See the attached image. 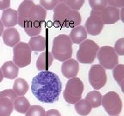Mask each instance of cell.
Listing matches in <instances>:
<instances>
[{
  "label": "cell",
  "mask_w": 124,
  "mask_h": 116,
  "mask_svg": "<svg viewBox=\"0 0 124 116\" xmlns=\"http://www.w3.org/2000/svg\"><path fill=\"white\" fill-rule=\"evenodd\" d=\"M119 85H120V87H121V89H122V93H124V79L122 80V81L120 83H119Z\"/></svg>",
  "instance_id": "cell-36"
},
{
  "label": "cell",
  "mask_w": 124,
  "mask_h": 116,
  "mask_svg": "<svg viewBox=\"0 0 124 116\" xmlns=\"http://www.w3.org/2000/svg\"><path fill=\"white\" fill-rule=\"evenodd\" d=\"M31 90L38 101L44 103H54L59 100L62 83L58 75L49 71L40 72L31 83Z\"/></svg>",
  "instance_id": "cell-1"
},
{
  "label": "cell",
  "mask_w": 124,
  "mask_h": 116,
  "mask_svg": "<svg viewBox=\"0 0 124 116\" xmlns=\"http://www.w3.org/2000/svg\"><path fill=\"white\" fill-rule=\"evenodd\" d=\"M40 5L44 8L46 10H54V9L58 5L59 0H39Z\"/></svg>",
  "instance_id": "cell-29"
},
{
  "label": "cell",
  "mask_w": 124,
  "mask_h": 116,
  "mask_svg": "<svg viewBox=\"0 0 124 116\" xmlns=\"http://www.w3.org/2000/svg\"><path fill=\"white\" fill-rule=\"evenodd\" d=\"M32 1H33V0H32Z\"/></svg>",
  "instance_id": "cell-39"
},
{
  "label": "cell",
  "mask_w": 124,
  "mask_h": 116,
  "mask_svg": "<svg viewBox=\"0 0 124 116\" xmlns=\"http://www.w3.org/2000/svg\"><path fill=\"white\" fill-rule=\"evenodd\" d=\"M120 18L122 20V22L124 23V7L122 8L120 10Z\"/></svg>",
  "instance_id": "cell-34"
},
{
  "label": "cell",
  "mask_w": 124,
  "mask_h": 116,
  "mask_svg": "<svg viewBox=\"0 0 124 116\" xmlns=\"http://www.w3.org/2000/svg\"><path fill=\"white\" fill-rule=\"evenodd\" d=\"M108 5L115 8H123L124 7V0H107Z\"/></svg>",
  "instance_id": "cell-31"
},
{
  "label": "cell",
  "mask_w": 124,
  "mask_h": 116,
  "mask_svg": "<svg viewBox=\"0 0 124 116\" xmlns=\"http://www.w3.org/2000/svg\"><path fill=\"white\" fill-rule=\"evenodd\" d=\"M116 116H117V115H116Z\"/></svg>",
  "instance_id": "cell-38"
},
{
  "label": "cell",
  "mask_w": 124,
  "mask_h": 116,
  "mask_svg": "<svg viewBox=\"0 0 124 116\" xmlns=\"http://www.w3.org/2000/svg\"><path fill=\"white\" fill-rule=\"evenodd\" d=\"M84 92V83L78 77L70 78L66 84L63 96L69 104H75L81 99Z\"/></svg>",
  "instance_id": "cell-5"
},
{
  "label": "cell",
  "mask_w": 124,
  "mask_h": 116,
  "mask_svg": "<svg viewBox=\"0 0 124 116\" xmlns=\"http://www.w3.org/2000/svg\"><path fill=\"white\" fill-rule=\"evenodd\" d=\"M101 105L109 116L118 115L122 112V102L120 95L115 91H109L102 96Z\"/></svg>",
  "instance_id": "cell-7"
},
{
  "label": "cell",
  "mask_w": 124,
  "mask_h": 116,
  "mask_svg": "<svg viewBox=\"0 0 124 116\" xmlns=\"http://www.w3.org/2000/svg\"><path fill=\"white\" fill-rule=\"evenodd\" d=\"M85 100L91 105L92 108H98L101 106V102H102V95L97 90L90 91L89 93H87Z\"/></svg>",
  "instance_id": "cell-24"
},
{
  "label": "cell",
  "mask_w": 124,
  "mask_h": 116,
  "mask_svg": "<svg viewBox=\"0 0 124 116\" xmlns=\"http://www.w3.org/2000/svg\"><path fill=\"white\" fill-rule=\"evenodd\" d=\"M85 0H59L60 3H64L66 6L73 10H78L82 8Z\"/></svg>",
  "instance_id": "cell-25"
},
{
  "label": "cell",
  "mask_w": 124,
  "mask_h": 116,
  "mask_svg": "<svg viewBox=\"0 0 124 116\" xmlns=\"http://www.w3.org/2000/svg\"><path fill=\"white\" fill-rule=\"evenodd\" d=\"M103 22L102 21L99 15V11L97 10H91V15L86 20L85 28L86 32L92 36H97L101 34L103 29Z\"/></svg>",
  "instance_id": "cell-12"
},
{
  "label": "cell",
  "mask_w": 124,
  "mask_h": 116,
  "mask_svg": "<svg viewBox=\"0 0 124 116\" xmlns=\"http://www.w3.org/2000/svg\"><path fill=\"white\" fill-rule=\"evenodd\" d=\"M89 4L92 10L100 11L103 10L105 7H107L108 2L107 0H89Z\"/></svg>",
  "instance_id": "cell-28"
},
{
  "label": "cell",
  "mask_w": 124,
  "mask_h": 116,
  "mask_svg": "<svg viewBox=\"0 0 124 116\" xmlns=\"http://www.w3.org/2000/svg\"><path fill=\"white\" fill-rule=\"evenodd\" d=\"M53 57L59 61H66L71 58L72 55V42L69 35H60L53 41L52 46Z\"/></svg>",
  "instance_id": "cell-4"
},
{
  "label": "cell",
  "mask_w": 124,
  "mask_h": 116,
  "mask_svg": "<svg viewBox=\"0 0 124 116\" xmlns=\"http://www.w3.org/2000/svg\"><path fill=\"white\" fill-rule=\"evenodd\" d=\"M17 24L22 28H42L46 16V10L32 0H23L17 9Z\"/></svg>",
  "instance_id": "cell-2"
},
{
  "label": "cell",
  "mask_w": 124,
  "mask_h": 116,
  "mask_svg": "<svg viewBox=\"0 0 124 116\" xmlns=\"http://www.w3.org/2000/svg\"><path fill=\"white\" fill-rule=\"evenodd\" d=\"M16 97L13 89L0 91V116H10L13 112L14 99Z\"/></svg>",
  "instance_id": "cell-11"
},
{
  "label": "cell",
  "mask_w": 124,
  "mask_h": 116,
  "mask_svg": "<svg viewBox=\"0 0 124 116\" xmlns=\"http://www.w3.org/2000/svg\"><path fill=\"white\" fill-rule=\"evenodd\" d=\"M100 17L103 24H114L120 20V10L117 8L107 6L99 11Z\"/></svg>",
  "instance_id": "cell-13"
},
{
  "label": "cell",
  "mask_w": 124,
  "mask_h": 116,
  "mask_svg": "<svg viewBox=\"0 0 124 116\" xmlns=\"http://www.w3.org/2000/svg\"><path fill=\"white\" fill-rule=\"evenodd\" d=\"M89 82L95 90L102 89L107 83L106 71L100 65H93L89 71Z\"/></svg>",
  "instance_id": "cell-10"
},
{
  "label": "cell",
  "mask_w": 124,
  "mask_h": 116,
  "mask_svg": "<svg viewBox=\"0 0 124 116\" xmlns=\"http://www.w3.org/2000/svg\"><path fill=\"white\" fill-rule=\"evenodd\" d=\"M3 41L8 46L14 47L20 42V35L15 27L6 29L3 33Z\"/></svg>",
  "instance_id": "cell-15"
},
{
  "label": "cell",
  "mask_w": 124,
  "mask_h": 116,
  "mask_svg": "<svg viewBox=\"0 0 124 116\" xmlns=\"http://www.w3.org/2000/svg\"><path fill=\"white\" fill-rule=\"evenodd\" d=\"M17 10H15L10 8L3 10L2 15H1V22L4 27H6L7 29L15 27L17 24Z\"/></svg>",
  "instance_id": "cell-16"
},
{
  "label": "cell",
  "mask_w": 124,
  "mask_h": 116,
  "mask_svg": "<svg viewBox=\"0 0 124 116\" xmlns=\"http://www.w3.org/2000/svg\"><path fill=\"white\" fill-rule=\"evenodd\" d=\"M113 77L117 83H120L124 79V65H117L113 68Z\"/></svg>",
  "instance_id": "cell-26"
},
{
  "label": "cell",
  "mask_w": 124,
  "mask_h": 116,
  "mask_svg": "<svg viewBox=\"0 0 124 116\" xmlns=\"http://www.w3.org/2000/svg\"><path fill=\"white\" fill-rule=\"evenodd\" d=\"M4 26L2 23V22H1V20H0V36L3 35V33H4Z\"/></svg>",
  "instance_id": "cell-35"
},
{
  "label": "cell",
  "mask_w": 124,
  "mask_h": 116,
  "mask_svg": "<svg viewBox=\"0 0 124 116\" xmlns=\"http://www.w3.org/2000/svg\"><path fill=\"white\" fill-rule=\"evenodd\" d=\"M53 22L54 26L60 29L75 28L81 23V15L78 11L70 9L64 3H59L54 9Z\"/></svg>",
  "instance_id": "cell-3"
},
{
  "label": "cell",
  "mask_w": 124,
  "mask_h": 116,
  "mask_svg": "<svg viewBox=\"0 0 124 116\" xmlns=\"http://www.w3.org/2000/svg\"><path fill=\"white\" fill-rule=\"evenodd\" d=\"M31 51L29 44L19 42L13 47V62L19 68H23L30 65Z\"/></svg>",
  "instance_id": "cell-8"
},
{
  "label": "cell",
  "mask_w": 124,
  "mask_h": 116,
  "mask_svg": "<svg viewBox=\"0 0 124 116\" xmlns=\"http://www.w3.org/2000/svg\"><path fill=\"white\" fill-rule=\"evenodd\" d=\"M28 44L31 51H35V52H44L46 48V38L41 35L31 37Z\"/></svg>",
  "instance_id": "cell-20"
},
{
  "label": "cell",
  "mask_w": 124,
  "mask_h": 116,
  "mask_svg": "<svg viewBox=\"0 0 124 116\" xmlns=\"http://www.w3.org/2000/svg\"><path fill=\"white\" fill-rule=\"evenodd\" d=\"M45 116H61V114L57 109H49L46 112Z\"/></svg>",
  "instance_id": "cell-33"
},
{
  "label": "cell",
  "mask_w": 124,
  "mask_h": 116,
  "mask_svg": "<svg viewBox=\"0 0 124 116\" xmlns=\"http://www.w3.org/2000/svg\"><path fill=\"white\" fill-rule=\"evenodd\" d=\"M3 79H4V75H3L2 70H1V68H0V83L3 81Z\"/></svg>",
  "instance_id": "cell-37"
},
{
  "label": "cell",
  "mask_w": 124,
  "mask_h": 116,
  "mask_svg": "<svg viewBox=\"0 0 124 116\" xmlns=\"http://www.w3.org/2000/svg\"><path fill=\"white\" fill-rule=\"evenodd\" d=\"M46 111L41 106L32 105L26 112L25 116H45Z\"/></svg>",
  "instance_id": "cell-27"
},
{
  "label": "cell",
  "mask_w": 124,
  "mask_h": 116,
  "mask_svg": "<svg viewBox=\"0 0 124 116\" xmlns=\"http://www.w3.org/2000/svg\"><path fill=\"white\" fill-rule=\"evenodd\" d=\"M114 49L117 55L124 56V38H121L116 41Z\"/></svg>",
  "instance_id": "cell-30"
},
{
  "label": "cell",
  "mask_w": 124,
  "mask_h": 116,
  "mask_svg": "<svg viewBox=\"0 0 124 116\" xmlns=\"http://www.w3.org/2000/svg\"><path fill=\"white\" fill-rule=\"evenodd\" d=\"M10 6V0H0V10H5Z\"/></svg>",
  "instance_id": "cell-32"
},
{
  "label": "cell",
  "mask_w": 124,
  "mask_h": 116,
  "mask_svg": "<svg viewBox=\"0 0 124 116\" xmlns=\"http://www.w3.org/2000/svg\"><path fill=\"white\" fill-rule=\"evenodd\" d=\"M78 71H79V64L74 58H69L62 63V75L68 79L77 77Z\"/></svg>",
  "instance_id": "cell-14"
},
{
  "label": "cell",
  "mask_w": 124,
  "mask_h": 116,
  "mask_svg": "<svg viewBox=\"0 0 124 116\" xmlns=\"http://www.w3.org/2000/svg\"><path fill=\"white\" fill-rule=\"evenodd\" d=\"M98 50L99 46L95 41L85 40L79 44V48L77 52L78 62L82 64H92Z\"/></svg>",
  "instance_id": "cell-6"
},
{
  "label": "cell",
  "mask_w": 124,
  "mask_h": 116,
  "mask_svg": "<svg viewBox=\"0 0 124 116\" xmlns=\"http://www.w3.org/2000/svg\"><path fill=\"white\" fill-rule=\"evenodd\" d=\"M97 57L98 58L99 65L104 69H113L118 65V55L116 54L114 47L109 46L99 47Z\"/></svg>",
  "instance_id": "cell-9"
},
{
  "label": "cell",
  "mask_w": 124,
  "mask_h": 116,
  "mask_svg": "<svg viewBox=\"0 0 124 116\" xmlns=\"http://www.w3.org/2000/svg\"><path fill=\"white\" fill-rule=\"evenodd\" d=\"M53 61H54V57L50 52H47V51L41 52L36 61L37 70L40 72L48 71L49 67L52 65Z\"/></svg>",
  "instance_id": "cell-17"
},
{
  "label": "cell",
  "mask_w": 124,
  "mask_h": 116,
  "mask_svg": "<svg viewBox=\"0 0 124 116\" xmlns=\"http://www.w3.org/2000/svg\"><path fill=\"white\" fill-rule=\"evenodd\" d=\"M30 106L31 105L29 100L24 96H16L14 99V109L20 114H26V112L29 110Z\"/></svg>",
  "instance_id": "cell-21"
},
{
  "label": "cell",
  "mask_w": 124,
  "mask_h": 116,
  "mask_svg": "<svg viewBox=\"0 0 124 116\" xmlns=\"http://www.w3.org/2000/svg\"><path fill=\"white\" fill-rule=\"evenodd\" d=\"M87 32L86 29L83 26H77L75 28H72V29L70 32L69 37L72 41V44H80L87 38Z\"/></svg>",
  "instance_id": "cell-18"
},
{
  "label": "cell",
  "mask_w": 124,
  "mask_h": 116,
  "mask_svg": "<svg viewBox=\"0 0 124 116\" xmlns=\"http://www.w3.org/2000/svg\"><path fill=\"white\" fill-rule=\"evenodd\" d=\"M4 77L8 79H14L16 78L19 72V67L14 64L13 61H7L4 63L1 67Z\"/></svg>",
  "instance_id": "cell-19"
},
{
  "label": "cell",
  "mask_w": 124,
  "mask_h": 116,
  "mask_svg": "<svg viewBox=\"0 0 124 116\" xmlns=\"http://www.w3.org/2000/svg\"><path fill=\"white\" fill-rule=\"evenodd\" d=\"M74 109L79 115L86 116L91 112L92 107L85 99H80L74 104Z\"/></svg>",
  "instance_id": "cell-23"
},
{
  "label": "cell",
  "mask_w": 124,
  "mask_h": 116,
  "mask_svg": "<svg viewBox=\"0 0 124 116\" xmlns=\"http://www.w3.org/2000/svg\"><path fill=\"white\" fill-rule=\"evenodd\" d=\"M29 90V84L23 78H16L13 84V91L16 96H23Z\"/></svg>",
  "instance_id": "cell-22"
}]
</instances>
